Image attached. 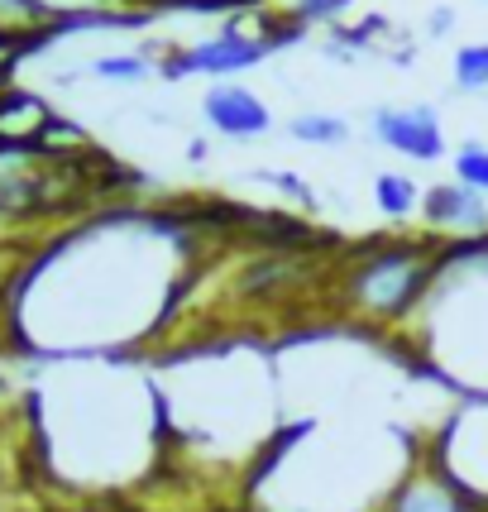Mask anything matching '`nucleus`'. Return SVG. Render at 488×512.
<instances>
[{"label":"nucleus","mask_w":488,"mask_h":512,"mask_svg":"<svg viewBox=\"0 0 488 512\" xmlns=\"http://www.w3.org/2000/svg\"><path fill=\"white\" fill-rule=\"evenodd\" d=\"M441 240H369L335 264V307L369 326L412 321L441 273Z\"/></svg>","instance_id":"1"},{"label":"nucleus","mask_w":488,"mask_h":512,"mask_svg":"<svg viewBox=\"0 0 488 512\" xmlns=\"http://www.w3.org/2000/svg\"><path fill=\"white\" fill-rule=\"evenodd\" d=\"M431 465L441 469L474 508L488 512V393H474L445 422L441 441L431 450Z\"/></svg>","instance_id":"2"},{"label":"nucleus","mask_w":488,"mask_h":512,"mask_svg":"<svg viewBox=\"0 0 488 512\" xmlns=\"http://www.w3.org/2000/svg\"><path fill=\"white\" fill-rule=\"evenodd\" d=\"M422 221L426 235L441 245H465V240H484L488 235V197L469 192L465 182H436L422 197Z\"/></svg>","instance_id":"3"},{"label":"nucleus","mask_w":488,"mask_h":512,"mask_svg":"<svg viewBox=\"0 0 488 512\" xmlns=\"http://www.w3.org/2000/svg\"><path fill=\"white\" fill-rule=\"evenodd\" d=\"M369 130L378 144H388L393 154L412 158V163H441L445 158V134L431 106H378Z\"/></svg>","instance_id":"4"},{"label":"nucleus","mask_w":488,"mask_h":512,"mask_svg":"<svg viewBox=\"0 0 488 512\" xmlns=\"http://www.w3.org/2000/svg\"><path fill=\"white\" fill-rule=\"evenodd\" d=\"M268 48H273L268 34H244L240 24H225L221 34H211V39L197 44L192 53H178V58H173V72H206V77L225 82V77H235L244 67H254Z\"/></svg>","instance_id":"5"},{"label":"nucleus","mask_w":488,"mask_h":512,"mask_svg":"<svg viewBox=\"0 0 488 512\" xmlns=\"http://www.w3.org/2000/svg\"><path fill=\"white\" fill-rule=\"evenodd\" d=\"M201 115L221 139H259L273 130V111L264 106V96H254L240 82H216L201 101Z\"/></svg>","instance_id":"6"},{"label":"nucleus","mask_w":488,"mask_h":512,"mask_svg":"<svg viewBox=\"0 0 488 512\" xmlns=\"http://www.w3.org/2000/svg\"><path fill=\"white\" fill-rule=\"evenodd\" d=\"M378 512H479V508L426 460L417 474H407L398 489L378 503Z\"/></svg>","instance_id":"7"},{"label":"nucleus","mask_w":488,"mask_h":512,"mask_svg":"<svg viewBox=\"0 0 488 512\" xmlns=\"http://www.w3.org/2000/svg\"><path fill=\"white\" fill-rule=\"evenodd\" d=\"M422 187L407 178V173H378L374 178V206L388 216V221H407L422 211Z\"/></svg>","instance_id":"8"},{"label":"nucleus","mask_w":488,"mask_h":512,"mask_svg":"<svg viewBox=\"0 0 488 512\" xmlns=\"http://www.w3.org/2000/svg\"><path fill=\"white\" fill-rule=\"evenodd\" d=\"M292 139H302V144H316V149H335V144H345L350 139V125L340 120V115H321V111H307V115H292Z\"/></svg>","instance_id":"9"},{"label":"nucleus","mask_w":488,"mask_h":512,"mask_svg":"<svg viewBox=\"0 0 488 512\" xmlns=\"http://www.w3.org/2000/svg\"><path fill=\"white\" fill-rule=\"evenodd\" d=\"M455 182H465L469 192L488 197V144L469 139V144L455 149Z\"/></svg>","instance_id":"10"},{"label":"nucleus","mask_w":488,"mask_h":512,"mask_svg":"<svg viewBox=\"0 0 488 512\" xmlns=\"http://www.w3.org/2000/svg\"><path fill=\"white\" fill-rule=\"evenodd\" d=\"M455 87L460 91L488 87V44H465L455 53Z\"/></svg>","instance_id":"11"},{"label":"nucleus","mask_w":488,"mask_h":512,"mask_svg":"<svg viewBox=\"0 0 488 512\" xmlns=\"http://www.w3.org/2000/svg\"><path fill=\"white\" fill-rule=\"evenodd\" d=\"M383 29H388V15H369L364 24L335 29L326 48H331V53H350V48H364V44H374V39H383Z\"/></svg>","instance_id":"12"},{"label":"nucleus","mask_w":488,"mask_h":512,"mask_svg":"<svg viewBox=\"0 0 488 512\" xmlns=\"http://www.w3.org/2000/svg\"><path fill=\"white\" fill-rule=\"evenodd\" d=\"M350 5H355V0H292L288 20L292 24H326V20L340 24V15H345Z\"/></svg>","instance_id":"13"},{"label":"nucleus","mask_w":488,"mask_h":512,"mask_svg":"<svg viewBox=\"0 0 488 512\" xmlns=\"http://www.w3.org/2000/svg\"><path fill=\"white\" fill-rule=\"evenodd\" d=\"M259 182H273V187H278V192H283L288 201H302V206H311V187L297 178V173H259Z\"/></svg>","instance_id":"14"},{"label":"nucleus","mask_w":488,"mask_h":512,"mask_svg":"<svg viewBox=\"0 0 488 512\" xmlns=\"http://www.w3.org/2000/svg\"><path fill=\"white\" fill-rule=\"evenodd\" d=\"M101 72H106V77H120V82H134V77L149 72V63H139V58H106Z\"/></svg>","instance_id":"15"},{"label":"nucleus","mask_w":488,"mask_h":512,"mask_svg":"<svg viewBox=\"0 0 488 512\" xmlns=\"http://www.w3.org/2000/svg\"><path fill=\"white\" fill-rule=\"evenodd\" d=\"M450 24H455V15H450V10H436V15H431V39H445Z\"/></svg>","instance_id":"16"}]
</instances>
